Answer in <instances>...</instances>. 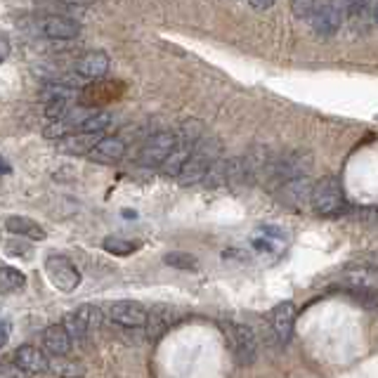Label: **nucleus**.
Segmentation results:
<instances>
[{"mask_svg":"<svg viewBox=\"0 0 378 378\" xmlns=\"http://www.w3.org/2000/svg\"><path fill=\"white\" fill-rule=\"evenodd\" d=\"M69 114H71L69 102H50V104H45V116L50 118V121H64Z\"/></svg>","mask_w":378,"mask_h":378,"instance_id":"29","label":"nucleus"},{"mask_svg":"<svg viewBox=\"0 0 378 378\" xmlns=\"http://www.w3.org/2000/svg\"><path fill=\"white\" fill-rule=\"evenodd\" d=\"M102 246L111 256H130V253H135L139 244L125 241V239H121V236H107V239L102 241Z\"/></svg>","mask_w":378,"mask_h":378,"instance_id":"26","label":"nucleus"},{"mask_svg":"<svg viewBox=\"0 0 378 378\" xmlns=\"http://www.w3.org/2000/svg\"><path fill=\"white\" fill-rule=\"evenodd\" d=\"M45 275L50 279V284L62 293H71L79 289L81 284V272L79 268L64 256H50L45 260Z\"/></svg>","mask_w":378,"mask_h":378,"instance_id":"6","label":"nucleus"},{"mask_svg":"<svg viewBox=\"0 0 378 378\" xmlns=\"http://www.w3.org/2000/svg\"><path fill=\"white\" fill-rule=\"evenodd\" d=\"M246 3H248L253 10H258V12H265V10H270L272 5H275V0H246Z\"/></svg>","mask_w":378,"mask_h":378,"instance_id":"32","label":"nucleus"},{"mask_svg":"<svg viewBox=\"0 0 378 378\" xmlns=\"http://www.w3.org/2000/svg\"><path fill=\"white\" fill-rule=\"evenodd\" d=\"M76 71H79L81 79H86V81H100L102 76H107V71H109L107 52H102V50L86 52L79 62H76Z\"/></svg>","mask_w":378,"mask_h":378,"instance_id":"16","label":"nucleus"},{"mask_svg":"<svg viewBox=\"0 0 378 378\" xmlns=\"http://www.w3.org/2000/svg\"><path fill=\"white\" fill-rule=\"evenodd\" d=\"M100 135H88V132H74L64 139H59V149L67 154H90L95 149V144L100 142Z\"/></svg>","mask_w":378,"mask_h":378,"instance_id":"19","label":"nucleus"},{"mask_svg":"<svg viewBox=\"0 0 378 378\" xmlns=\"http://www.w3.org/2000/svg\"><path fill=\"white\" fill-rule=\"evenodd\" d=\"M312 171V156L310 151L303 149H293L284 156L275 159V166H272V178H275L279 185L289 180H298V178H307Z\"/></svg>","mask_w":378,"mask_h":378,"instance_id":"3","label":"nucleus"},{"mask_svg":"<svg viewBox=\"0 0 378 378\" xmlns=\"http://www.w3.org/2000/svg\"><path fill=\"white\" fill-rule=\"evenodd\" d=\"M24 376L26 374L17 367L15 362H5L3 364V371H0V378H24Z\"/></svg>","mask_w":378,"mask_h":378,"instance_id":"30","label":"nucleus"},{"mask_svg":"<svg viewBox=\"0 0 378 378\" xmlns=\"http://www.w3.org/2000/svg\"><path fill=\"white\" fill-rule=\"evenodd\" d=\"M40 33L50 40H74V38H79L81 26L69 17L50 15V17L40 19Z\"/></svg>","mask_w":378,"mask_h":378,"instance_id":"13","label":"nucleus"},{"mask_svg":"<svg viewBox=\"0 0 378 378\" xmlns=\"http://www.w3.org/2000/svg\"><path fill=\"white\" fill-rule=\"evenodd\" d=\"M5 229H8L10 234L24 236V239H31V241H43L47 236L43 225H38V222L31 218H24V215H10V218H5Z\"/></svg>","mask_w":378,"mask_h":378,"instance_id":"18","label":"nucleus"},{"mask_svg":"<svg viewBox=\"0 0 378 378\" xmlns=\"http://www.w3.org/2000/svg\"><path fill=\"white\" fill-rule=\"evenodd\" d=\"M10 340V324L8 321H3V343Z\"/></svg>","mask_w":378,"mask_h":378,"instance_id":"35","label":"nucleus"},{"mask_svg":"<svg viewBox=\"0 0 378 378\" xmlns=\"http://www.w3.org/2000/svg\"><path fill=\"white\" fill-rule=\"evenodd\" d=\"M256 251L260 253H279L286 244V229L279 225H263L258 227V232L251 239Z\"/></svg>","mask_w":378,"mask_h":378,"instance_id":"15","label":"nucleus"},{"mask_svg":"<svg viewBox=\"0 0 378 378\" xmlns=\"http://www.w3.org/2000/svg\"><path fill=\"white\" fill-rule=\"evenodd\" d=\"M40 97L45 100V104L50 102H71L79 97V88L69 86V83H47V86L40 90Z\"/></svg>","mask_w":378,"mask_h":378,"instance_id":"20","label":"nucleus"},{"mask_svg":"<svg viewBox=\"0 0 378 378\" xmlns=\"http://www.w3.org/2000/svg\"><path fill=\"white\" fill-rule=\"evenodd\" d=\"M62 324H64V328L74 338V343L86 340L88 336L102 324V310L97 305H81V307H76L74 312L64 314Z\"/></svg>","mask_w":378,"mask_h":378,"instance_id":"5","label":"nucleus"},{"mask_svg":"<svg viewBox=\"0 0 378 378\" xmlns=\"http://www.w3.org/2000/svg\"><path fill=\"white\" fill-rule=\"evenodd\" d=\"M107 314L114 324L123 326V328H142V326H147V321H149L147 307L135 303V300H116V303L109 305Z\"/></svg>","mask_w":378,"mask_h":378,"instance_id":"7","label":"nucleus"},{"mask_svg":"<svg viewBox=\"0 0 378 378\" xmlns=\"http://www.w3.org/2000/svg\"><path fill=\"white\" fill-rule=\"evenodd\" d=\"M0 284H3V291L5 293L19 291L26 284V277H24V272H19L15 268H10V265H5L3 272H0Z\"/></svg>","mask_w":378,"mask_h":378,"instance_id":"25","label":"nucleus"},{"mask_svg":"<svg viewBox=\"0 0 378 378\" xmlns=\"http://www.w3.org/2000/svg\"><path fill=\"white\" fill-rule=\"evenodd\" d=\"M8 251L12 256H29V246L26 244H15V241H8Z\"/></svg>","mask_w":378,"mask_h":378,"instance_id":"31","label":"nucleus"},{"mask_svg":"<svg viewBox=\"0 0 378 378\" xmlns=\"http://www.w3.org/2000/svg\"><path fill=\"white\" fill-rule=\"evenodd\" d=\"M227 333L229 343H232V350L236 355V360L241 364H251L256 360V353H258V343H256V336L251 331L248 326L244 324H234V321H229V324L222 326Z\"/></svg>","mask_w":378,"mask_h":378,"instance_id":"8","label":"nucleus"},{"mask_svg":"<svg viewBox=\"0 0 378 378\" xmlns=\"http://www.w3.org/2000/svg\"><path fill=\"white\" fill-rule=\"evenodd\" d=\"M348 296L355 303H360L364 310L378 312V291L371 289V286H348Z\"/></svg>","mask_w":378,"mask_h":378,"instance_id":"22","label":"nucleus"},{"mask_svg":"<svg viewBox=\"0 0 378 378\" xmlns=\"http://www.w3.org/2000/svg\"><path fill=\"white\" fill-rule=\"evenodd\" d=\"M164 263L171 265V268H175V270H185V272H194L199 268L197 258L185 253V251H173V253L164 256Z\"/></svg>","mask_w":378,"mask_h":378,"instance_id":"24","label":"nucleus"},{"mask_svg":"<svg viewBox=\"0 0 378 378\" xmlns=\"http://www.w3.org/2000/svg\"><path fill=\"white\" fill-rule=\"evenodd\" d=\"M178 147V135L175 132H156L144 142V147L139 149V166L144 168H161L168 161V156L173 154V149Z\"/></svg>","mask_w":378,"mask_h":378,"instance_id":"4","label":"nucleus"},{"mask_svg":"<svg viewBox=\"0 0 378 378\" xmlns=\"http://www.w3.org/2000/svg\"><path fill=\"white\" fill-rule=\"evenodd\" d=\"M312 180L310 175L307 178H298V180H289V182H282L279 185V199H282L284 206L293 208V211H303L305 206H310L312 201Z\"/></svg>","mask_w":378,"mask_h":378,"instance_id":"9","label":"nucleus"},{"mask_svg":"<svg viewBox=\"0 0 378 378\" xmlns=\"http://www.w3.org/2000/svg\"><path fill=\"white\" fill-rule=\"evenodd\" d=\"M374 22L378 24V3H376V8H374Z\"/></svg>","mask_w":378,"mask_h":378,"instance_id":"36","label":"nucleus"},{"mask_svg":"<svg viewBox=\"0 0 378 378\" xmlns=\"http://www.w3.org/2000/svg\"><path fill=\"white\" fill-rule=\"evenodd\" d=\"M317 8H319L317 0H291V10L298 19H312Z\"/></svg>","mask_w":378,"mask_h":378,"instance_id":"28","label":"nucleus"},{"mask_svg":"<svg viewBox=\"0 0 378 378\" xmlns=\"http://www.w3.org/2000/svg\"><path fill=\"white\" fill-rule=\"evenodd\" d=\"M220 139L218 137H204L194 149L192 159L187 161V166L182 168V173L178 175V182L182 187H192L199 182H206L208 171L213 168L215 161H220Z\"/></svg>","mask_w":378,"mask_h":378,"instance_id":"1","label":"nucleus"},{"mask_svg":"<svg viewBox=\"0 0 378 378\" xmlns=\"http://www.w3.org/2000/svg\"><path fill=\"white\" fill-rule=\"evenodd\" d=\"M40 343H43V350L50 357H67L71 353L74 338L69 336L64 324H50L43 328V333H40Z\"/></svg>","mask_w":378,"mask_h":378,"instance_id":"12","label":"nucleus"},{"mask_svg":"<svg viewBox=\"0 0 378 378\" xmlns=\"http://www.w3.org/2000/svg\"><path fill=\"white\" fill-rule=\"evenodd\" d=\"M206 185H208V187H220V185H227V159L215 161L213 168H211V171H208Z\"/></svg>","mask_w":378,"mask_h":378,"instance_id":"27","label":"nucleus"},{"mask_svg":"<svg viewBox=\"0 0 378 378\" xmlns=\"http://www.w3.org/2000/svg\"><path fill=\"white\" fill-rule=\"evenodd\" d=\"M10 57V38L8 36H3L0 38V59H8Z\"/></svg>","mask_w":378,"mask_h":378,"instance_id":"33","label":"nucleus"},{"mask_svg":"<svg viewBox=\"0 0 378 378\" xmlns=\"http://www.w3.org/2000/svg\"><path fill=\"white\" fill-rule=\"evenodd\" d=\"M312 29L317 36L321 38H328V36H336L340 29V24H343V12L338 5H331V3H324V5H319L317 10H314V15H312Z\"/></svg>","mask_w":378,"mask_h":378,"instance_id":"11","label":"nucleus"},{"mask_svg":"<svg viewBox=\"0 0 378 378\" xmlns=\"http://www.w3.org/2000/svg\"><path fill=\"white\" fill-rule=\"evenodd\" d=\"M12 362H15L26 376H38V374H47V371H50V357H47L43 348H36V345L17 348L15 355H12Z\"/></svg>","mask_w":378,"mask_h":378,"instance_id":"10","label":"nucleus"},{"mask_svg":"<svg viewBox=\"0 0 378 378\" xmlns=\"http://www.w3.org/2000/svg\"><path fill=\"white\" fill-rule=\"evenodd\" d=\"M50 374L57 378H83L86 369L79 362L67 360V357H50Z\"/></svg>","mask_w":378,"mask_h":378,"instance_id":"21","label":"nucleus"},{"mask_svg":"<svg viewBox=\"0 0 378 378\" xmlns=\"http://www.w3.org/2000/svg\"><path fill=\"white\" fill-rule=\"evenodd\" d=\"M296 305L291 303V300H286V303H279L275 310H272V331H275V338L279 343H289L291 338V331H293V324H296Z\"/></svg>","mask_w":378,"mask_h":378,"instance_id":"14","label":"nucleus"},{"mask_svg":"<svg viewBox=\"0 0 378 378\" xmlns=\"http://www.w3.org/2000/svg\"><path fill=\"white\" fill-rule=\"evenodd\" d=\"M88 156L93 161H97V164L111 166V164H116V161H121L125 156V142L121 137H116V135L102 137L100 142L95 144V149L88 154Z\"/></svg>","mask_w":378,"mask_h":378,"instance_id":"17","label":"nucleus"},{"mask_svg":"<svg viewBox=\"0 0 378 378\" xmlns=\"http://www.w3.org/2000/svg\"><path fill=\"white\" fill-rule=\"evenodd\" d=\"M109 125H111V114H109V111H93V114L83 121L79 132H88V135H102Z\"/></svg>","mask_w":378,"mask_h":378,"instance_id":"23","label":"nucleus"},{"mask_svg":"<svg viewBox=\"0 0 378 378\" xmlns=\"http://www.w3.org/2000/svg\"><path fill=\"white\" fill-rule=\"evenodd\" d=\"M62 3H67V5H79V8H88V5H93L95 0H62Z\"/></svg>","mask_w":378,"mask_h":378,"instance_id":"34","label":"nucleus"},{"mask_svg":"<svg viewBox=\"0 0 378 378\" xmlns=\"http://www.w3.org/2000/svg\"><path fill=\"white\" fill-rule=\"evenodd\" d=\"M310 208L317 215H321V218H331V215L345 211V194H343L338 178L326 175L319 182H314Z\"/></svg>","mask_w":378,"mask_h":378,"instance_id":"2","label":"nucleus"}]
</instances>
